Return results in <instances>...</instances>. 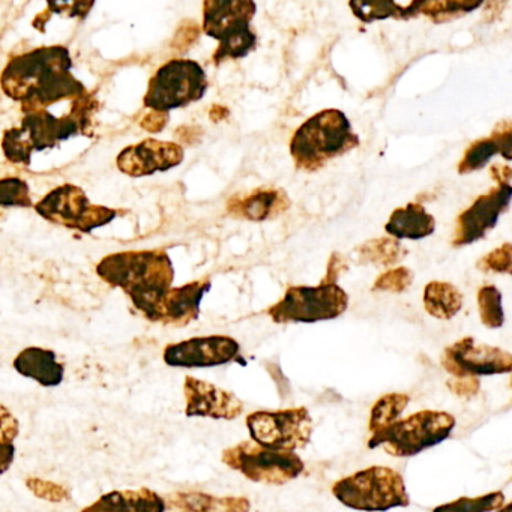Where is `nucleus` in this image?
Returning <instances> with one entry per match:
<instances>
[{"instance_id":"nucleus-1","label":"nucleus","mask_w":512,"mask_h":512,"mask_svg":"<svg viewBox=\"0 0 512 512\" xmlns=\"http://www.w3.org/2000/svg\"><path fill=\"white\" fill-rule=\"evenodd\" d=\"M73 59L64 46L40 47L14 56L0 74V86L23 112L47 110L64 100H79L88 94L74 77Z\"/></svg>"},{"instance_id":"nucleus-2","label":"nucleus","mask_w":512,"mask_h":512,"mask_svg":"<svg viewBox=\"0 0 512 512\" xmlns=\"http://www.w3.org/2000/svg\"><path fill=\"white\" fill-rule=\"evenodd\" d=\"M97 274L110 286L124 290L134 308L146 319L160 322L161 304L175 278V269L166 251L110 254L98 263Z\"/></svg>"},{"instance_id":"nucleus-3","label":"nucleus","mask_w":512,"mask_h":512,"mask_svg":"<svg viewBox=\"0 0 512 512\" xmlns=\"http://www.w3.org/2000/svg\"><path fill=\"white\" fill-rule=\"evenodd\" d=\"M92 103L89 95L74 101L73 110L65 116H55L49 110L25 113L22 125L5 131L2 149L14 164H31L34 152L46 151L61 142L85 133L91 119Z\"/></svg>"},{"instance_id":"nucleus-4","label":"nucleus","mask_w":512,"mask_h":512,"mask_svg":"<svg viewBox=\"0 0 512 512\" xmlns=\"http://www.w3.org/2000/svg\"><path fill=\"white\" fill-rule=\"evenodd\" d=\"M358 146V136L347 116L341 110L326 109L296 130L290 140V154L299 170L314 172Z\"/></svg>"},{"instance_id":"nucleus-5","label":"nucleus","mask_w":512,"mask_h":512,"mask_svg":"<svg viewBox=\"0 0 512 512\" xmlns=\"http://www.w3.org/2000/svg\"><path fill=\"white\" fill-rule=\"evenodd\" d=\"M338 502L362 512H385L410 505L406 482L397 470L371 466L346 478L338 479L331 487Z\"/></svg>"},{"instance_id":"nucleus-6","label":"nucleus","mask_w":512,"mask_h":512,"mask_svg":"<svg viewBox=\"0 0 512 512\" xmlns=\"http://www.w3.org/2000/svg\"><path fill=\"white\" fill-rule=\"evenodd\" d=\"M251 0H206L203 4V31L220 43L212 56L215 65L227 59H242L257 46L251 20L256 14Z\"/></svg>"},{"instance_id":"nucleus-7","label":"nucleus","mask_w":512,"mask_h":512,"mask_svg":"<svg viewBox=\"0 0 512 512\" xmlns=\"http://www.w3.org/2000/svg\"><path fill=\"white\" fill-rule=\"evenodd\" d=\"M454 427L455 418L451 413L421 410L371 434L368 448L383 446L394 457H413L445 442Z\"/></svg>"},{"instance_id":"nucleus-8","label":"nucleus","mask_w":512,"mask_h":512,"mask_svg":"<svg viewBox=\"0 0 512 512\" xmlns=\"http://www.w3.org/2000/svg\"><path fill=\"white\" fill-rule=\"evenodd\" d=\"M206 91L208 79L202 65L191 59H172L149 80L143 104L151 112L169 113L202 100Z\"/></svg>"},{"instance_id":"nucleus-9","label":"nucleus","mask_w":512,"mask_h":512,"mask_svg":"<svg viewBox=\"0 0 512 512\" xmlns=\"http://www.w3.org/2000/svg\"><path fill=\"white\" fill-rule=\"evenodd\" d=\"M221 460L230 469L259 484H287L305 470L304 461L296 452L265 448L253 440L224 449Z\"/></svg>"},{"instance_id":"nucleus-10","label":"nucleus","mask_w":512,"mask_h":512,"mask_svg":"<svg viewBox=\"0 0 512 512\" xmlns=\"http://www.w3.org/2000/svg\"><path fill=\"white\" fill-rule=\"evenodd\" d=\"M349 296L337 283L289 287L283 299L266 310L275 323H316L340 317Z\"/></svg>"},{"instance_id":"nucleus-11","label":"nucleus","mask_w":512,"mask_h":512,"mask_svg":"<svg viewBox=\"0 0 512 512\" xmlns=\"http://www.w3.org/2000/svg\"><path fill=\"white\" fill-rule=\"evenodd\" d=\"M35 211L53 224L77 232L91 233L107 226L118 217V211L107 206L94 205L82 188L65 184L55 188L35 205Z\"/></svg>"},{"instance_id":"nucleus-12","label":"nucleus","mask_w":512,"mask_h":512,"mask_svg":"<svg viewBox=\"0 0 512 512\" xmlns=\"http://www.w3.org/2000/svg\"><path fill=\"white\" fill-rule=\"evenodd\" d=\"M251 440L277 451L295 452L310 443L313 419L307 407L259 410L245 419Z\"/></svg>"},{"instance_id":"nucleus-13","label":"nucleus","mask_w":512,"mask_h":512,"mask_svg":"<svg viewBox=\"0 0 512 512\" xmlns=\"http://www.w3.org/2000/svg\"><path fill=\"white\" fill-rule=\"evenodd\" d=\"M440 362L454 379H478L479 376H496L512 371L511 353L479 343L472 337L461 338L446 347Z\"/></svg>"},{"instance_id":"nucleus-14","label":"nucleus","mask_w":512,"mask_h":512,"mask_svg":"<svg viewBox=\"0 0 512 512\" xmlns=\"http://www.w3.org/2000/svg\"><path fill=\"white\" fill-rule=\"evenodd\" d=\"M241 346L235 338L227 335L194 337L190 340L166 346L164 362L175 368H209L236 361Z\"/></svg>"},{"instance_id":"nucleus-15","label":"nucleus","mask_w":512,"mask_h":512,"mask_svg":"<svg viewBox=\"0 0 512 512\" xmlns=\"http://www.w3.org/2000/svg\"><path fill=\"white\" fill-rule=\"evenodd\" d=\"M511 196L512 188L509 184H500L499 187L491 188L490 193L479 196L469 209L458 215L452 244L463 247L484 238L496 227L500 215L508 209Z\"/></svg>"},{"instance_id":"nucleus-16","label":"nucleus","mask_w":512,"mask_h":512,"mask_svg":"<svg viewBox=\"0 0 512 512\" xmlns=\"http://www.w3.org/2000/svg\"><path fill=\"white\" fill-rule=\"evenodd\" d=\"M184 397L185 415L190 418L232 421L244 413V403L233 392L197 377H185Z\"/></svg>"},{"instance_id":"nucleus-17","label":"nucleus","mask_w":512,"mask_h":512,"mask_svg":"<svg viewBox=\"0 0 512 512\" xmlns=\"http://www.w3.org/2000/svg\"><path fill=\"white\" fill-rule=\"evenodd\" d=\"M184 161V149L176 143L148 139L128 146L116 158L119 170L133 178L167 172Z\"/></svg>"},{"instance_id":"nucleus-18","label":"nucleus","mask_w":512,"mask_h":512,"mask_svg":"<svg viewBox=\"0 0 512 512\" xmlns=\"http://www.w3.org/2000/svg\"><path fill=\"white\" fill-rule=\"evenodd\" d=\"M209 278L193 281L176 289H170L160 308V322L163 325L187 326L199 319L203 296L211 290Z\"/></svg>"},{"instance_id":"nucleus-19","label":"nucleus","mask_w":512,"mask_h":512,"mask_svg":"<svg viewBox=\"0 0 512 512\" xmlns=\"http://www.w3.org/2000/svg\"><path fill=\"white\" fill-rule=\"evenodd\" d=\"M14 370L26 379L34 380L46 388L59 386L65 377L64 364L58 361L53 350L43 347H28L16 356Z\"/></svg>"},{"instance_id":"nucleus-20","label":"nucleus","mask_w":512,"mask_h":512,"mask_svg":"<svg viewBox=\"0 0 512 512\" xmlns=\"http://www.w3.org/2000/svg\"><path fill=\"white\" fill-rule=\"evenodd\" d=\"M82 512H166V500L157 491L146 487L112 491L83 508Z\"/></svg>"},{"instance_id":"nucleus-21","label":"nucleus","mask_w":512,"mask_h":512,"mask_svg":"<svg viewBox=\"0 0 512 512\" xmlns=\"http://www.w3.org/2000/svg\"><path fill=\"white\" fill-rule=\"evenodd\" d=\"M164 500L169 512H250L251 508L247 497H218L199 491H178Z\"/></svg>"},{"instance_id":"nucleus-22","label":"nucleus","mask_w":512,"mask_h":512,"mask_svg":"<svg viewBox=\"0 0 512 512\" xmlns=\"http://www.w3.org/2000/svg\"><path fill=\"white\" fill-rule=\"evenodd\" d=\"M289 205V199L283 191L259 190L248 196L230 200L227 211L235 218L263 221L286 211Z\"/></svg>"},{"instance_id":"nucleus-23","label":"nucleus","mask_w":512,"mask_h":512,"mask_svg":"<svg viewBox=\"0 0 512 512\" xmlns=\"http://www.w3.org/2000/svg\"><path fill=\"white\" fill-rule=\"evenodd\" d=\"M497 128L499 130H494L490 137L478 140V142L473 143L467 149L463 160L458 164V173L460 175H466V173L482 169L496 154H502L506 160H511V122H503V124L497 125Z\"/></svg>"},{"instance_id":"nucleus-24","label":"nucleus","mask_w":512,"mask_h":512,"mask_svg":"<svg viewBox=\"0 0 512 512\" xmlns=\"http://www.w3.org/2000/svg\"><path fill=\"white\" fill-rule=\"evenodd\" d=\"M434 229H436V221L433 215L428 214L424 206L419 203H409L403 208L395 209L385 226L388 235L397 239H412V241H419L433 235Z\"/></svg>"},{"instance_id":"nucleus-25","label":"nucleus","mask_w":512,"mask_h":512,"mask_svg":"<svg viewBox=\"0 0 512 512\" xmlns=\"http://www.w3.org/2000/svg\"><path fill=\"white\" fill-rule=\"evenodd\" d=\"M424 305L430 316L449 320L463 307V295L452 284L433 281L425 287Z\"/></svg>"},{"instance_id":"nucleus-26","label":"nucleus","mask_w":512,"mask_h":512,"mask_svg":"<svg viewBox=\"0 0 512 512\" xmlns=\"http://www.w3.org/2000/svg\"><path fill=\"white\" fill-rule=\"evenodd\" d=\"M355 17L361 22L373 23L376 20H409L421 14L422 2L400 5L397 2H350Z\"/></svg>"},{"instance_id":"nucleus-27","label":"nucleus","mask_w":512,"mask_h":512,"mask_svg":"<svg viewBox=\"0 0 512 512\" xmlns=\"http://www.w3.org/2000/svg\"><path fill=\"white\" fill-rule=\"evenodd\" d=\"M409 401V395L401 394V392H391V394L380 397L371 407L370 421H368L370 433H376V431L383 430L398 421Z\"/></svg>"},{"instance_id":"nucleus-28","label":"nucleus","mask_w":512,"mask_h":512,"mask_svg":"<svg viewBox=\"0 0 512 512\" xmlns=\"http://www.w3.org/2000/svg\"><path fill=\"white\" fill-rule=\"evenodd\" d=\"M505 496L502 491L484 494L478 497H458L452 502L436 506L433 512H491L502 508Z\"/></svg>"},{"instance_id":"nucleus-29","label":"nucleus","mask_w":512,"mask_h":512,"mask_svg":"<svg viewBox=\"0 0 512 512\" xmlns=\"http://www.w3.org/2000/svg\"><path fill=\"white\" fill-rule=\"evenodd\" d=\"M479 317L482 325L490 329L502 328L505 322L502 293L496 286H484L478 292Z\"/></svg>"},{"instance_id":"nucleus-30","label":"nucleus","mask_w":512,"mask_h":512,"mask_svg":"<svg viewBox=\"0 0 512 512\" xmlns=\"http://www.w3.org/2000/svg\"><path fill=\"white\" fill-rule=\"evenodd\" d=\"M361 254L364 260H368V262L389 266L400 262L406 256V251L401 248L397 241L374 239V241L362 245Z\"/></svg>"},{"instance_id":"nucleus-31","label":"nucleus","mask_w":512,"mask_h":512,"mask_svg":"<svg viewBox=\"0 0 512 512\" xmlns=\"http://www.w3.org/2000/svg\"><path fill=\"white\" fill-rule=\"evenodd\" d=\"M482 2H422L421 14L430 17L434 23L449 22L455 17L463 16V14L472 13L478 10Z\"/></svg>"},{"instance_id":"nucleus-32","label":"nucleus","mask_w":512,"mask_h":512,"mask_svg":"<svg viewBox=\"0 0 512 512\" xmlns=\"http://www.w3.org/2000/svg\"><path fill=\"white\" fill-rule=\"evenodd\" d=\"M31 190L28 182L20 178L0 179V206L2 208H31Z\"/></svg>"},{"instance_id":"nucleus-33","label":"nucleus","mask_w":512,"mask_h":512,"mask_svg":"<svg viewBox=\"0 0 512 512\" xmlns=\"http://www.w3.org/2000/svg\"><path fill=\"white\" fill-rule=\"evenodd\" d=\"M26 485H28L32 494L40 497V499L49 500V502H64V500L70 499L71 496V491L67 487L56 484V482L47 481V479L28 478L26 479Z\"/></svg>"},{"instance_id":"nucleus-34","label":"nucleus","mask_w":512,"mask_h":512,"mask_svg":"<svg viewBox=\"0 0 512 512\" xmlns=\"http://www.w3.org/2000/svg\"><path fill=\"white\" fill-rule=\"evenodd\" d=\"M511 253V244L502 245V247L482 257L479 260L478 268L484 272H505V274H511Z\"/></svg>"},{"instance_id":"nucleus-35","label":"nucleus","mask_w":512,"mask_h":512,"mask_svg":"<svg viewBox=\"0 0 512 512\" xmlns=\"http://www.w3.org/2000/svg\"><path fill=\"white\" fill-rule=\"evenodd\" d=\"M412 272L407 268L392 269L382 277L377 278L374 283V290H385V292H403L412 283Z\"/></svg>"},{"instance_id":"nucleus-36","label":"nucleus","mask_w":512,"mask_h":512,"mask_svg":"<svg viewBox=\"0 0 512 512\" xmlns=\"http://www.w3.org/2000/svg\"><path fill=\"white\" fill-rule=\"evenodd\" d=\"M20 433V424L16 416L0 404V443H14Z\"/></svg>"},{"instance_id":"nucleus-37","label":"nucleus","mask_w":512,"mask_h":512,"mask_svg":"<svg viewBox=\"0 0 512 512\" xmlns=\"http://www.w3.org/2000/svg\"><path fill=\"white\" fill-rule=\"evenodd\" d=\"M446 386L458 397L470 398L478 394L479 379L466 377V379H449Z\"/></svg>"},{"instance_id":"nucleus-38","label":"nucleus","mask_w":512,"mask_h":512,"mask_svg":"<svg viewBox=\"0 0 512 512\" xmlns=\"http://www.w3.org/2000/svg\"><path fill=\"white\" fill-rule=\"evenodd\" d=\"M169 121V113L151 112L142 121V128L151 133H160Z\"/></svg>"},{"instance_id":"nucleus-39","label":"nucleus","mask_w":512,"mask_h":512,"mask_svg":"<svg viewBox=\"0 0 512 512\" xmlns=\"http://www.w3.org/2000/svg\"><path fill=\"white\" fill-rule=\"evenodd\" d=\"M16 458V446L14 443H0V475H4Z\"/></svg>"},{"instance_id":"nucleus-40","label":"nucleus","mask_w":512,"mask_h":512,"mask_svg":"<svg viewBox=\"0 0 512 512\" xmlns=\"http://www.w3.org/2000/svg\"><path fill=\"white\" fill-rule=\"evenodd\" d=\"M343 265L344 262L340 254H332L331 260H329L328 272H326V277L323 278V283H335L338 278L337 275L343 269Z\"/></svg>"},{"instance_id":"nucleus-41","label":"nucleus","mask_w":512,"mask_h":512,"mask_svg":"<svg viewBox=\"0 0 512 512\" xmlns=\"http://www.w3.org/2000/svg\"><path fill=\"white\" fill-rule=\"evenodd\" d=\"M491 175L499 184H509L512 173L509 167L493 166L491 167Z\"/></svg>"},{"instance_id":"nucleus-42","label":"nucleus","mask_w":512,"mask_h":512,"mask_svg":"<svg viewBox=\"0 0 512 512\" xmlns=\"http://www.w3.org/2000/svg\"><path fill=\"white\" fill-rule=\"evenodd\" d=\"M512 505L511 503H506L505 506H502V508H499V511L497 512H511Z\"/></svg>"}]
</instances>
